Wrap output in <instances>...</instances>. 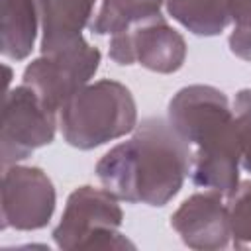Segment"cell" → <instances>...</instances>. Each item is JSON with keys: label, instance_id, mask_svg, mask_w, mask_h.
Listing matches in <instances>:
<instances>
[{"label": "cell", "instance_id": "6da1fadb", "mask_svg": "<svg viewBox=\"0 0 251 251\" xmlns=\"http://www.w3.org/2000/svg\"><path fill=\"white\" fill-rule=\"evenodd\" d=\"M188 163V143L171 124L153 118L106 153L96 171L108 192L127 202L163 206L178 192Z\"/></svg>", "mask_w": 251, "mask_h": 251}, {"label": "cell", "instance_id": "7a4b0ae2", "mask_svg": "<svg viewBox=\"0 0 251 251\" xmlns=\"http://www.w3.org/2000/svg\"><path fill=\"white\" fill-rule=\"evenodd\" d=\"M171 126L186 143H196L194 182L231 194L237 182L241 137L237 116L229 114L226 96L210 86H190L171 102Z\"/></svg>", "mask_w": 251, "mask_h": 251}, {"label": "cell", "instance_id": "3957f363", "mask_svg": "<svg viewBox=\"0 0 251 251\" xmlns=\"http://www.w3.org/2000/svg\"><path fill=\"white\" fill-rule=\"evenodd\" d=\"M135 124V106L127 88L102 80L80 88L61 108V129L65 139L80 149H90L120 137Z\"/></svg>", "mask_w": 251, "mask_h": 251}, {"label": "cell", "instance_id": "277c9868", "mask_svg": "<svg viewBox=\"0 0 251 251\" xmlns=\"http://www.w3.org/2000/svg\"><path fill=\"white\" fill-rule=\"evenodd\" d=\"M98 61L100 53L80 39L29 65L24 73V84L37 94L49 112H57L80 90L96 71Z\"/></svg>", "mask_w": 251, "mask_h": 251}, {"label": "cell", "instance_id": "5b68a950", "mask_svg": "<svg viewBox=\"0 0 251 251\" xmlns=\"http://www.w3.org/2000/svg\"><path fill=\"white\" fill-rule=\"evenodd\" d=\"M112 41L110 55L120 65H129L139 59L141 65L153 71H175L180 67L184 57V43L175 29H171L159 16L143 22V27L131 29V33L122 31Z\"/></svg>", "mask_w": 251, "mask_h": 251}, {"label": "cell", "instance_id": "8992f818", "mask_svg": "<svg viewBox=\"0 0 251 251\" xmlns=\"http://www.w3.org/2000/svg\"><path fill=\"white\" fill-rule=\"evenodd\" d=\"M55 120L29 86H22L6 98L4 106V147L16 143L14 157L24 159L29 149L53 139Z\"/></svg>", "mask_w": 251, "mask_h": 251}, {"label": "cell", "instance_id": "52a82bcc", "mask_svg": "<svg viewBox=\"0 0 251 251\" xmlns=\"http://www.w3.org/2000/svg\"><path fill=\"white\" fill-rule=\"evenodd\" d=\"M94 0H33L43 24V55L80 41Z\"/></svg>", "mask_w": 251, "mask_h": 251}, {"label": "cell", "instance_id": "ba28073f", "mask_svg": "<svg viewBox=\"0 0 251 251\" xmlns=\"http://www.w3.org/2000/svg\"><path fill=\"white\" fill-rule=\"evenodd\" d=\"M169 12L200 35L220 33L231 16V0H169Z\"/></svg>", "mask_w": 251, "mask_h": 251}, {"label": "cell", "instance_id": "9c48e42d", "mask_svg": "<svg viewBox=\"0 0 251 251\" xmlns=\"http://www.w3.org/2000/svg\"><path fill=\"white\" fill-rule=\"evenodd\" d=\"M161 0H104L98 18L90 24L96 33H122L131 24L159 16Z\"/></svg>", "mask_w": 251, "mask_h": 251}, {"label": "cell", "instance_id": "30bf717a", "mask_svg": "<svg viewBox=\"0 0 251 251\" xmlns=\"http://www.w3.org/2000/svg\"><path fill=\"white\" fill-rule=\"evenodd\" d=\"M231 16L237 27L229 39L233 53L251 59V0H231Z\"/></svg>", "mask_w": 251, "mask_h": 251}, {"label": "cell", "instance_id": "8fae6325", "mask_svg": "<svg viewBox=\"0 0 251 251\" xmlns=\"http://www.w3.org/2000/svg\"><path fill=\"white\" fill-rule=\"evenodd\" d=\"M239 137H241V153L245 159L247 171H251V92H241L235 104Z\"/></svg>", "mask_w": 251, "mask_h": 251}]
</instances>
